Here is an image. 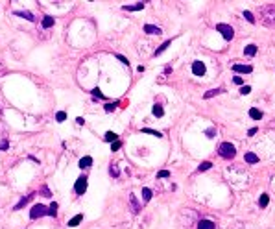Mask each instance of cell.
<instances>
[{"label": "cell", "mask_w": 275, "mask_h": 229, "mask_svg": "<svg viewBox=\"0 0 275 229\" xmlns=\"http://www.w3.org/2000/svg\"><path fill=\"white\" fill-rule=\"evenodd\" d=\"M268 203H270V196H268V194H262L260 200H259V205H260V207H268Z\"/></svg>", "instance_id": "cell-26"}, {"label": "cell", "mask_w": 275, "mask_h": 229, "mask_svg": "<svg viewBox=\"0 0 275 229\" xmlns=\"http://www.w3.org/2000/svg\"><path fill=\"white\" fill-rule=\"evenodd\" d=\"M85 190H87V177L81 176V177H78L76 183H74V192H76L78 196H83Z\"/></svg>", "instance_id": "cell-5"}, {"label": "cell", "mask_w": 275, "mask_h": 229, "mask_svg": "<svg viewBox=\"0 0 275 229\" xmlns=\"http://www.w3.org/2000/svg\"><path fill=\"white\" fill-rule=\"evenodd\" d=\"M8 146H9V142H8V141H2V142H0V150H6Z\"/></svg>", "instance_id": "cell-39"}, {"label": "cell", "mask_w": 275, "mask_h": 229, "mask_svg": "<svg viewBox=\"0 0 275 229\" xmlns=\"http://www.w3.org/2000/svg\"><path fill=\"white\" fill-rule=\"evenodd\" d=\"M142 133H150V135L157 137V139H159V137H163V133H161V131H157V129H150V128H144V129H142Z\"/></svg>", "instance_id": "cell-25"}, {"label": "cell", "mask_w": 275, "mask_h": 229, "mask_svg": "<svg viewBox=\"0 0 275 229\" xmlns=\"http://www.w3.org/2000/svg\"><path fill=\"white\" fill-rule=\"evenodd\" d=\"M251 93V87L249 85H244L242 89H240V94H249Z\"/></svg>", "instance_id": "cell-35"}, {"label": "cell", "mask_w": 275, "mask_h": 229, "mask_svg": "<svg viewBox=\"0 0 275 229\" xmlns=\"http://www.w3.org/2000/svg\"><path fill=\"white\" fill-rule=\"evenodd\" d=\"M120 148H122V142H120V141H117V142L111 144V150H113V152H117V150H120Z\"/></svg>", "instance_id": "cell-34"}, {"label": "cell", "mask_w": 275, "mask_h": 229, "mask_svg": "<svg viewBox=\"0 0 275 229\" xmlns=\"http://www.w3.org/2000/svg\"><path fill=\"white\" fill-rule=\"evenodd\" d=\"M218 153H220V157H223V159H233V157L236 155V148H235L231 142H222L220 148H218Z\"/></svg>", "instance_id": "cell-2"}, {"label": "cell", "mask_w": 275, "mask_h": 229, "mask_svg": "<svg viewBox=\"0 0 275 229\" xmlns=\"http://www.w3.org/2000/svg\"><path fill=\"white\" fill-rule=\"evenodd\" d=\"M109 174H111L113 177H118V168H117V166H111V168H109Z\"/></svg>", "instance_id": "cell-36"}, {"label": "cell", "mask_w": 275, "mask_h": 229, "mask_svg": "<svg viewBox=\"0 0 275 229\" xmlns=\"http://www.w3.org/2000/svg\"><path fill=\"white\" fill-rule=\"evenodd\" d=\"M56 120H57V122H65V120H66V113H65V111H59V113L56 114Z\"/></svg>", "instance_id": "cell-30"}, {"label": "cell", "mask_w": 275, "mask_h": 229, "mask_svg": "<svg viewBox=\"0 0 275 229\" xmlns=\"http://www.w3.org/2000/svg\"><path fill=\"white\" fill-rule=\"evenodd\" d=\"M222 91H223V89H211V91H207V93H205V96H203V98H207V100H209V98H212V96L220 94Z\"/></svg>", "instance_id": "cell-22"}, {"label": "cell", "mask_w": 275, "mask_h": 229, "mask_svg": "<svg viewBox=\"0 0 275 229\" xmlns=\"http://www.w3.org/2000/svg\"><path fill=\"white\" fill-rule=\"evenodd\" d=\"M76 122H78V124H80V126H83V124H85V120H83V118H81V117H78V118H76Z\"/></svg>", "instance_id": "cell-41"}, {"label": "cell", "mask_w": 275, "mask_h": 229, "mask_svg": "<svg viewBox=\"0 0 275 229\" xmlns=\"http://www.w3.org/2000/svg\"><path fill=\"white\" fill-rule=\"evenodd\" d=\"M244 54L249 56V57H253V56L257 54V46H255V44H247V46L244 48Z\"/></svg>", "instance_id": "cell-18"}, {"label": "cell", "mask_w": 275, "mask_h": 229, "mask_svg": "<svg viewBox=\"0 0 275 229\" xmlns=\"http://www.w3.org/2000/svg\"><path fill=\"white\" fill-rule=\"evenodd\" d=\"M144 2H137V4H133V6H122V9L124 11H141V9H144Z\"/></svg>", "instance_id": "cell-10"}, {"label": "cell", "mask_w": 275, "mask_h": 229, "mask_svg": "<svg viewBox=\"0 0 275 229\" xmlns=\"http://www.w3.org/2000/svg\"><path fill=\"white\" fill-rule=\"evenodd\" d=\"M117 59H118V61H122L124 65H129V61H127V59H126V57H124L122 54H117Z\"/></svg>", "instance_id": "cell-37"}, {"label": "cell", "mask_w": 275, "mask_h": 229, "mask_svg": "<svg viewBox=\"0 0 275 229\" xmlns=\"http://www.w3.org/2000/svg\"><path fill=\"white\" fill-rule=\"evenodd\" d=\"M32 198H33V194H30V196H24V198H20V201H19V203L15 205V211L22 209V207H24V205H26V203H28V201H30Z\"/></svg>", "instance_id": "cell-16"}, {"label": "cell", "mask_w": 275, "mask_h": 229, "mask_svg": "<svg viewBox=\"0 0 275 229\" xmlns=\"http://www.w3.org/2000/svg\"><path fill=\"white\" fill-rule=\"evenodd\" d=\"M144 33H150V35H161L163 30L159 26H153V24H146L144 26Z\"/></svg>", "instance_id": "cell-8"}, {"label": "cell", "mask_w": 275, "mask_h": 229, "mask_svg": "<svg viewBox=\"0 0 275 229\" xmlns=\"http://www.w3.org/2000/svg\"><path fill=\"white\" fill-rule=\"evenodd\" d=\"M198 229H216V224L212 220H199L198 222Z\"/></svg>", "instance_id": "cell-9"}, {"label": "cell", "mask_w": 275, "mask_h": 229, "mask_svg": "<svg viewBox=\"0 0 275 229\" xmlns=\"http://www.w3.org/2000/svg\"><path fill=\"white\" fill-rule=\"evenodd\" d=\"M233 81H235L236 85H242V83H244V80H242L240 76H235V78H233Z\"/></svg>", "instance_id": "cell-38"}, {"label": "cell", "mask_w": 275, "mask_h": 229, "mask_svg": "<svg viewBox=\"0 0 275 229\" xmlns=\"http://www.w3.org/2000/svg\"><path fill=\"white\" fill-rule=\"evenodd\" d=\"M244 159H246V163H249V165H257V163H259V157H257L253 152H246Z\"/></svg>", "instance_id": "cell-11"}, {"label": "cell", "mask_w": 275, "mask_h": 229, "mask_svg": "<svg viewBox=\"0 0 275 229\" xmlns=\"http://www.w3.org/2000/svg\"><path fill=\"white\" fill-rule=\"evenodd\" d=\"M211 166H212V163H211V161H203V163L198 166V172H207Z\"/></svg>", "instance_id": "cell-23"}, {"label": "cell", "mask_w": 275, "mask_h": 229, "mask_svg": "<svg viewBox=\"0 0 275 229\" xmlns=\"http://www.w3.org/2000/svg\"><path fill=\"white\" fill-rule=\"evenodd\" d=\"M233 70L240 72V74H249L251 70H253V67L251 65H233Z\"/></svg>", "instance_id": "cell-7"}, {"label": "cell", "mask_w": 275, "mask_h": 229, "mask_svg": "<svg viewBox=\"0 0 275 229\" xmlns=\"http://www.w3.org/2000/svg\"><path fill=\"white\" fill-rule=\"evenodd\" d=\"M129 201H131V205H133V213L137 214L141 211V205H139V201H137V196L135 194H129Z\"/></svg>", "instance_id": "cell-17"}, {"label": "cell", "mask_w": 275, "mask_h": 229, "mask_svg": "<svg viewBox=\"0 0 275 229\" xmlns=\"http://www.w3.org/2000/svg\"><path fill=\"white\" fill-rule=\"evenodd\" d=\"M104 141L113 144V142H117V141H118V135H117V133H113V131H107V133H105V137H104Z\"/></svg>", "instance_id": "cell-15"}, {"label": "cell", "mask_w": 275, "mask_h": 229, "mask_svg": "<svg viewBox=\"0 0 275 229\" xmlns=\"http://www.w3.org/2000/svg\"><path fill=\"white\" fill-rule=\"evenodd\" d=\"M90 165H93V157L87 155V157H81V159H80V168H81V170H83V168H89Z\"/></svg>", "instance_id": "cell-13"}, {"label": "cell", "mask_w": 275, "mask_h": 229, "mask_svg": "<svg viewBox=\"0 0 275 229\" xmlns=\"http://www.w3.org/2000/svg\"><path fill=\"white\" fill-rule=\"evenodd\" d=\"M244 17H246V20H247V22L255 24V19H253V13H251V11H244Z\"/></svg>", "instance_id": "cell-31"}, {"label": "cell", "mask_w": 275, "mask_h": 229, "mask_svg": "<svg viewBox=\"0 0 275 229\" xmlns=\"http://www.w3.org/2000/svg\"><path fill=\"white\" fill-rule=\"evenodd\" d=\"M118 104H120V102H113V104H105V111H107V113H111V111H114V109H117V107H118Z\"/></svg>", "instance_id": "cell-29"}, {"label": "cell", "mask_w": 275, "mask_h": 229, "mask_svg": "<svg viewBox=\"0 0 275 229\" xmlns=\"http://www.w3.org/2000/svg\"><path fill=\"white\" fill-rule=\"evenodd\" d=\"M260 20L268 28H275V4H266L260 8Z\"/></svg>", "instance_id": "cell-1"}, {"label": "cell", "mask_w": 275, "mask_h": 229, "mask_svg": "<svg viewBox=\"0 0 275 229\" xmlns=\"http://www.w3.org/2000/svg\"><path fill=\"white\" fill-rule=\"evenodd\" d=\"M151 113L155 114V117H163V114H165V111H163V107H161V105H159V104H155V105H153V109H151Z\"/></svg>", "instance_id": "cell-24"}, {"label": "cell", "mask_w": 275, "mask_h": 229, "mask_svg": "<svg viewBox=\"0 0 275 229\" xmlns=\"http://www.w3.org/2000/svg\"><path fill=\"white\" fill-rule=\"evenodd\" d=\"M205 133H207V137H212V135L216 133V129H214V128H211V129H207V131H205Z\"/></svg>", "instance_id": "cell-40"}, {"label": "cell", "mask_w": 275, "mask_h": 229, "mask_svg": "<svg viewBox=\"0 0 275 229\" xmlns=\"http://www.w3.org/2000/svg\"><path fill=\"white\" fill-rule=\"evenodd\" d=\"M41 24H42V28H44V30H48V28H52V26L56 24V20H54V17L46 15V17L42 19V22H41Z\"/></svg>", "instance_id": "cell-12"}, {"label": "cell", "mask_w": 275, "mask_h": 229, "mask_svg": "<svg viewBox=\"0 0 275 229\" xmlns=\"http://www.w3.org/2000/svg\"><path fill=\"white\" fill-rule=\"evenodd\" d=\"M15 15H17V17H22V19H26V20H35L33 13H30V11H15Z\"/></svg>", "instance_id": "cell-20"}, {"label": "cell", "mask_w": 275, "mask_h": 229, "mask_svg": "<svg viewBox=\"0 0 275 229\" xmlns=\"http://www.w3.org/2000/svg\"><path fill=\"white\" fill-rule=\"evenodd\" d=\"M249 117L253 118V120H260V118H262V111H259L257 107H251V109H249Z\"/></svg>", "instance_id": "cell-14"}, {"label": "cell", "mask_w": 275, "mask_h": 229, "mask_svg": "<svg viewBox=\"0 0 275 229\" xmlns=\"http://www.w3.org/2000/svg\"><path fill=\"white\" fill-rule=\"evenodd\" d=\"M170 44H172V41H165V43L161 44V46H159V48L155 50V54H153V56H155V57H157V56H161V54H163V52H165V50L170 46Z\"/></svg>", "instance_id": "cell-19"}, {"label": "cell", "mask_w": 275, "mask_h": 229, "mask_svg": "<svg viewBox=\"0 0 275 229\" xmlns=\"http://www.w3.org/2000/svg\"><path fill=\"white\" fill-rule=\"evenodd\" d=\"M205 70H207V68H205V63H201V61H194L192 63V72L196 76H203Z\"/></svg>", "instance_id": "cell-6"}, {"label": "cell", "mask_w": 275, "mask_h": 229, "mask_svg": "<svg viewBox=\"0 0 275 229\" xmlns=\"http://www.w3.org/2000/svg\"><path fill=\"white\" fill-rule=\"evenodd\" d=\"M56 214H57V203L54 201L50 207H48V216H56Z\"/></svg>", "instance_id": "cell-28"}, {"label": "cell", "mask_w": 275, "mask_h": 229, "mask_svg": "<svg viewBox=\"0 0 275 229\" xmlns=\"http://www.w3.org/2000/svg\"><path fill=\"white\" fill-rule=\"evenodd\" d=\"M90 94H93L94 98H104V93H102V91L96 87V89H93V91H90Z\"/></svg>", "instance_id": "cell-32"}, {"label": "cell", "mask_w": 275, "mask_h": 229, "mask_svg": "<svg viewBox=\"0 0 275 229\" xmlns=\"http://www.w3.org/2000/svg\"><path fill=\"white\" fill-rule=\"evenodd\" d=\"M81 220H83V214H76L72 220H68V227H76V225H80Z\"/></svg>", "instance_id": "cell-21"}, {"label": "cell", "mask_w": 275, "mask_h": 229, "mask_svg": "<svg viewBox=\"0 0 275 229\" xmlns=\"http://www.w3.org/2000/svg\"><path fill=\"white\" fill-rule=\"evenodd\" d=\"M255 133H257V128H251V129H249V137H251V135H255Z\"/></svg>", "instance_id": "cell-42"}, {"label": "cell", "mask_w": 275, "mask_h": 229, "mask_svg": "<svg viewBox=\"0 0 275 229\" xmlns=\"http://www.w3.org/2000/svg\"><path fill=\"white\" fill-rule=\"evenodd\" d=\"M157 177L159 179H166V177H170V172L168 170H161V172H157Z\"/></svg>", "instance_id": "cell-33"}, {"label": "cell", "mask_w": 275, "mask_h": 229, "mask_svg": "<svg viewBox=\"0 0 275 229\" xmlns=\"http://www.w3.org/2000/svg\"><path fill=\"white\" fill-rule=\"evenodd\" d=\"M142 200H144V201H150V200H151V190L146 189V187L142 189Z\"/></svg>", "instance_id": "cell-27"}, {"label": "cell", "mask_w": 275, "mask_h": 229, "mask_svg": "<svg viewBox=\"0 0 275 229\" xmlns=\"http://www.w3.org/2000/svg\"><path fill=\"white\" fill-rule=\"evenodd\" d=\"M216 30L222 33V37H223L225 41H231V39L235 37V30L229 26V24H216Z\"/></svg>", "instance_id": "cell-4"}, {"label": "cell", "mask_w": 275, "mask_h": 229, "mask_svg": "<svg viewBox=\"0 0 275 229\" xmlns=\"http://www.w3.org/2000/svg\"><path fill=\"white\" fill-rule=\"evenodd\" d=\"M46 214H48V207H44V205H41V203H35L32 207V211H30V218L32 220H37V218L46 216Z\"/></svg>", "instance_id": "cell-3"}]
</instances>
